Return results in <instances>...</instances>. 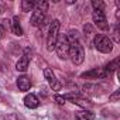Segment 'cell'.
Returning <instances> with one entry per match:
<instances>
[{
    "label": "cell",
    "instance_id": "cell-1",
    "mask_svg": "<svg viewBox=\"0 0 120 120\" xmlns=\"http://www.w3.org/2000/svg\"><path fill=\"white\" fill-rule=\"evenodd\" d=\"M47 9H48V3L47 2H35V7L33 10V16H31V21H30L33 27L42 26V23L45 20Z\"/></svg>",
    "mask_w": 120,
    "mask_h": 120
},
{
    "label": "cell",
    "instance_id": "cell-2",
    "mask_svg": "<svg viewBox=\"0 0 120 120\" xmlns=\"http://www.w3.org/2000/svg\"><path fill=\"white\" fill-rule=\"evenodd\" d=\"M69 56L75 65H81L85 59V51L83 45L79 42V40H72L69 41Z\"/></svg>",
    "mask_w": 120,
    "mask_h": 120
},
{
    "label": "cell",
    "instance_id": "cell-3",
    "mask_svg": "<svg viewBox=\"0 0 120 120\" xmlns=\"http://www.w3.org/2000/svg\"><path fill=\"white\" fill-rule=\"evenodd\" d=\"M59 20H52L49 28H48V35H47V49L48 51H54L55 49V45H56V41H58V37H59Z\"/></svg>",
    "mask_w": 120,
    "mask_h": 120
},
{
    "label": "cell",
    "instance_id": "cell-4",
    "mask_svg": "<svg viewBox=\"0 0 120 120\" xmlns=\"http://www.w3.org/2000/svg\"><path fill=\"white\" fill-rule=\"evenodd\" d=\"M93 45L99 52H103V54H110L113 49L112 40L105 34H96L93 38Z\"/></svg>",
    "mask_w": 120,
    "mask_h": 120
},
{
    "label": "cell",
    "instance_id": "cell-5",
    "mask_svg": "<svg viewBox=\"0 0 120 120\" xmlns=\"http://www.w3.org/2000/svg\"><path fill=\"white\" fill-rule=\"evenodd\" d=\"M55 51L59 59H67L69 56V41L67 38V35H61L58 37L56 45H55Z\"/></svg>",
    "mask_w": 120,
    "mask_h": 120
},
{
    "label": "cell",
    "instance_id": "cell-6",
    "mask_svg": "<svg viewBox=\"0 0 120 120\" xmlns=\"http://www.w3.org/2000/svg\"><path fill=\"white\" fill-rule=\"evenodd\" d=\"M92 19H93V23L98 28H100V30H107L109 28V23H107L106 14H105L103 10H93Z\"/></svg>",
    "mask_w": 120,
    "mask_h": 120
},
{
    "label": "cell",
    "instance_id": "cell-7",
    "mask_svg": "<svg viewBox=\"0 0 120 120\" xmlns=\"http://www.w3.org/2000/svg\"><path fill=\"white\" fill-rule=\"evenodd\" d=\"M30 59H31V49L30 48H24L21 58L16 64V69L19 72H26L28 69V65H30Z\"/></svg>",
    "mask_w": 120,
    "mask_h": 120
},
{
    "label": "cell",
    "instance_id": "cell-8",
    "mask_svg": "<svg viewBox=\"0 0 120 120\" xmlns=\"http://www.w3.org/2000/svg\"><path fill=\"white\" fill-rule=\"evenodd\" d=\"M44 76H45L48 85L52 88V90L58 92V90H61V89H62V83L56 79V76H55V74L52 72L51 68H45V69H44Z\"/></svg>",
    "mask_w": 120,
    "mask_h": 120
},
{
    "label": "cell",
    "instance_id": "cell-9",
    "mask_svg": "<svg viewBox=\"0 0 120 120\" xmlns=\"http://www.w3.org/2000/svg\"><path fill=\"white\" fill-rule=\"evenodd\" d=\"M64 99H65V100H71L72 103H75V105H78V106H82V107H85V109L93 106V103H92L89 99L81 98L79 95H65Z\"/></svg>",
    "mask_w": 120,
    "mask_h": 120
},
{
    "label": "cell",
    "instance_id": "cell-10",
    "mask_svg": "<svg viewBox=\"0 0 120 120\" xmlns=\"http://www.w3.org/2000/svg\"><path fill=\"white\" fill-rule=\"evenodd\" d=\"M81 76H82V78H92V79H105V78H106L103 68L90 69V71H88V72H83Z\"/></svg>",
    "mask_w": 120,
    "mask_h": 120
},
{
    "label": "cell",
    "instance_id": "cell-11",
    "mask_svg": "<svg viewBox=\"0 0 120 120\" xmlns=\"http://www.w3.org/2000/svg\"><path fill=\"white\" fill-rule=\"evenodd\" d=\"M24 106L28 107V109H37L40 106V99L33 95V93H28L24 96Z\"/></svg>",
    "mask_w": 120,
    "mask_h": 120
},
{
    "label": "cell",
    "instance_id": "cell-12",
    "mask_svg": "<svg viewBox=\"0 0 120 120\" xmlns=\"http://www.w3.org/2000/svg\"><path fill=\"white\" fill-rule=\"evenodd\" d=\"M17 86H19V89H20L21 92L30 90V88H31V81H30V78L26 76V75L19 76V79H17Z\"/></svg>",
    "mask_w": 120,
    "mask_h": 120
},
{
    "label": "cell",
    "instance_id": "cell-13",
    "mask_svg": "<svg viewBox=\"0 0 120 120\" xmlns=\"http://www.w3.org/2000/svg\"><path fill=\"white\" fill-rule=\"evenodd\" d=\"M75 119L76 120H93L95 119V113L89 109H85V110H79L75 113Z\"/></svg>",
    "mask_w": 120,
    "mask_h": 120
},
{
    "label": "cell",
    "instance_id": "cell-14",
    "mask_svg": "<svg viewBox=\"0 0 120 120\" xmlns=\"http://www.w3.org/2000/svg\"><path fill=\"white\" fill-rule=\"evenodd\" d=\"M11 33H13L14 35H19V37L24 34V31H23V28H21V24H20L19 17H13V20H11Z\"/></svg>",
    "mask_w": 120,
    "mask_h": 120
},
{
    "label": "cell",
    "instance_id": "cell-15",
    "mask_svg": "<svg viewBox=\"0 0 120 120\" xmlns=\"http://www.w3.org/2000/svg\"><path fill=\"white\" fill-rule=\"evenodd\" d=\"M117 65H119V58H116V59H113L112 62H109L105 68H103V71H105V75H106V78H110V75L117 69Z\"/></svg>",
    "mask_w": 120,
    "mask_h": 120
},
{
    "label": "cell",
    "instance_id": "cell-16",
    "mask_svg": "<svg viewBox=\"0 0 120 120\" xmlns=\"http://www.w3.org/2000/svg\"><path fill=\"white\" fill-rule=\"evenodd\" d=\"M35 7V2H30V0H23L21 2V10L23 11H33Z\"/></svg>",
    "mask_w": 120,
    "mask_h": 120
},
{
    "label": "cell",
    "instance_id": "cell-17",
    "mask_svg": "<svg viewBox=\"0 0 120 120\" xmlns=\"http://www.w3.org/2000/svg\"><path fill=\"white\" fill-rule=\"evenodd\" d=\"M92 7L93 10H103L105 11V3L100 0H92Z\"/></svg>",
    "mask_w": 120,
    "mask_h": 120
},
{
    "label": "cell",
    "instance_id": "cell-18",
    "mask_svg": "<svg viewBox=\"0 0 120 120\" xmlns=\"http://www.w3.org/2000/svg\"><path fill=\"white\" fill-rule=\"evenodd\" d=\"M112 33H113V40H114V42H119V41H120V38H119V26H117V24H116V26H113Z\"/></svg>",
    "mask_w": 120,
    "mask_h": 120
},
{
    "label": "cell",
    "instance_id": "cell-19",
    "mask_svg": "<svg viewBox=\"0 0 120 120\" xmlns=\"http://www.w3.org/2000/svg\"><path fill=\"white\" fill-rule=\"evenodd\" d=\"M119 98H120V90H116L113 95H110V96H109L110 102H117V100H119Z\"/></svg>",
    "mask_w": 120,
    "mask_h": 120
},
{
    "label": "cell",
    "instance_id": "cell-20",
    "mask_svg": "<svg viewBox=\"0 0 120 120\" xmlns=\"http://www.w3.org/2000/svg\"><path fill=\"white\" fill-rule=\"evenodd\" d=\"M55 100H56L59 105H64V103H65V99H64V96H59V95H55Z\"/></svg>",
    "mask_w": 120,
    "mask_h": 120
},
{
    "label": "cell",
    "instance_id": "cell-21",
    "mask_svg": "<svg viewBox=\"0 0 120 120\" xmlns=\"http://www.w3.org/2000/svg\"><path fill=\"white\" fill-rule=\"evenodd\" d=\"M4 34H6V30H4V27H3L2 24H0V38H3Z\"/></svg>",
    "mask_w": 120,
    "mask_h": 120
}]
</instances>
